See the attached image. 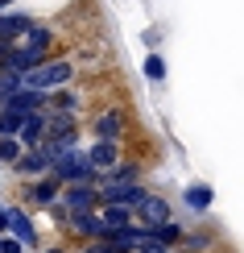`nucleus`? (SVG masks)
<instances>
[{"instance_id":"obj_1","label":"nucleus","mask_w":244,"mask_h":253,"mask_svg":"<svg viewBox=\"0 0 244 253\" xmlns=\"http://www.w3.org/2000/svg\"><path fill=\"white\" fill-rule=\"evenodd\" d=\"M79 67L70 54H50L41 58L34 71H25L21 75V87H37V91H54V87H67V83H75Z\"/></svg>"},{"instance_id":"obj_2","label":"nucleus","mask_w":244,"mask_h":253,"mask_svg":"<svg viewBox=\"0 0 244 253\" xmlns=\"http://www.w3.org/2000/svg\"><path fill=\"white\" fill-rule=\"evenodd\" d=\"M50 174L58 178V183H95V166H91V158H87V150L83 145H75V150H67L58 158L54 166H50Z\"/></svg>"},{"instance_id":"obj_3","label":"nucleus","mask_w":244,"mask_h":253,"mask_svg":"<svg viewBox=\"0 0 244 253\" xmlns=\"http://www.w3.org/2000/svg\"><path fill=\"white\" fill-rule=\"evenodd\" d=\"M58 195H62V183H58L54 174L25 178V187H21V208H29V212H46Z\"/></svg>"},{"instance_id":"obj_4","label":"nucleus","mask_w":244,"mask_h":253,"mask_svg":"<svg viewBox=\"0 0 244 253\" xmlns=\"http://www.w3.org/2000/svg\"><path fill=\"white\" fill-rule=\"evenodd\" d=\"M91 137L95 141H124V137H129V112L116 108V104L100 108L95 121H91Z\"/></svg>"},{"instance_id":"obj_5","label":"nucleus","mask_w":244,"mask_h":253,"mask_svg":"<svg viewBox=\"0 0 244 253\" xmlns=\"http://www.w3.org/2000/svg\"><path fill=\"white\" fill-rule=\"evenodd\" d=\"M4 216H8V228L4 233L8 237H17L25 249H41V233H37V224H34V216H29V208H21V204H4Z\"/></svg>"},{"instance_id":"obj_6","label":"nucleus","mask_w":244,"mask_h":253,"mask_svg":"<svg viewBox=\"0 0 244 253\" xmlns=\"http://www.w3.org/2000/svg\"><path fill=\"white\" fill-rule=\"evenodd\" d=\"M62 233H70L83 245V241H104V220H100V212H67V224H62Z\"/></svg>"},{"instance_id":"obj_7","label":"nucleus","mask_w":244,"mask_h":253,"mask_svg":"<svg viewBox=\"0 0 244 253\" xmlns=\"http://www.w3.org/2000/svg\"><path fill=\"white\" fill-rule=\"evenodd\" d=\"M58 204L67 212H95L100 208V191H95V183H62Z\"/></svg>"},{"instance_id":"obj_8","label":"nucleus","mask_w":244,"mask_h":253,"mask_svg":"<svg viewBox=\"0 0 244 253\" xmlns=\"http://www.w3.org/2000/svg\"><path fill=\"white\" fill-rule=\"evenodd\" d=\"M83 150H87L91 166H95V174H108L112 166L124 158V145H120V141H91V145H83Z\"/></svg>"},{"instance_id":"obj_9","label":"nucleus","mask_w":244,"mask_h":253,"mask_svg":"<svg viewBox=\"0 0 244 253\" xmlns=\"http://www.w3.org/2000/svg\"><path fill=\"white\" fill-rule=\"evenodd\" d=\"M8 170H13L21 183H25V178H41V174H50V158L41 154V145L37 150H21V158L8 166Z\"/></svg>"},{"instance_id":"obj_10","label":"nucleus","mask_w":244,"mask_h":253,"mask_svg":"<svg viewBox=\"0 0 244 253\" xmlns=\"http://www.w3.org/2000/svg\"><path fill=\"white\" fill-rule=\"evenodd\" d=\"M83 91L75 87V83H67V87H54L46 96V108H54V112H70V117H83Z\"/></svg>"},{"instance_id":"obj_11","label":"nucleus","mask_w":244,"mask_h":253,"mask_svg":"<svg viewBox=\"0 0 244 253\" xmlns=\"http://www.w3.org/2000/svg\"><path fill=\"white\" fill-rule=\"evenodd\" d=\"M133 216L141 220V224H162V220H170L174 212H170V199H166V195H157V191H149V195L141 199V204L133 208Z\"/></svg>"},{"instance_id":"obj_12","label":"nucleus","mask_w":244,"mask_h":253,"mask_svg":"<svg viewBox=\"0 0 244 253\" xmlns=\"http://www.w3.org/2000/svg\"><path fill=\"white\" fill-rule=\"evenodd\" d=\"M17 141L25 145V150H37V145L46 141V108H41V112H25V117H21Z\"/></svg>"},{"instance_id":"obj_13","label":"nucleus","mask_w":244,"mask_h":253,"mask_svg":"<svg viewBox=\"0 0 244 253\" xmlns=\"http://www.w3.org/2000/svg\"><path fill=\"white\" fill-rule=\"evenodd\" d=\"M46 96H50V91H37V87H17L13 96L4 100V108H8V112H21V117H25V112H41V108H46Z\"/></svg>"},{"instance_id":"obj_14","label":"nucleus","mask_w":244,"mask_h":253,"mask_svg":"<svg viewBox=\"0 0 244 253\" xmlns=\"http://www.w3.org/2000/svg\"><path fill=\"white\" fill-rule=\"evenodd\" d=\"M182 204H186V212L207 216L211 204H215V187H211V183H190V187H182Z\"/></svg>"},{"instance_id":"obj_15","label":"nucleus","mask_w":244,"mask_h":253,"mask_svg":"<svg viewBox=\"0 0 244 253\" xmlns=\"http://www.w3.org/2000/svg\"><path fill=\"white\" fill-rule=\"evenodd\" d=\"M34 21H37L34 13H21V8H4V13H0V42H17L29 25H34Z\"/></svg>"},{"instance_id":"obj_16","label":"nucleus","mask_w":244,"mask_h":253,"mask_svg":"<svg viewBox=\"0 0 244 253\" xmlns=\"http://www.w3.org/2000/svg\"><path fill=\"white\" fill-rule=\"evenodd\" d=\"M182 233H186V228L178 224L174 216L162 220V224H149V241H153V245H162V249H178V245H182Z\"/></svg>"},{"instance_id":"obj_17","label":"nucleus","mask_w":244,"mask_h":253,"mask_svg":"<svg viewBox=\"0 0 244 253\" xmlns=\"http://www.w3.org/2000/svg\"><path fill=\"white\" fill-rule=\"evenodd\" d=\"M95 212H100V220H104V228H108V233H112V228H124V224H133V208H124V204H100V208H95Z\"/></svg>"},{"instance_id":"obj_18","label":"nucleus","mask_w":244,"mask_h":253,"mask_svg":"<svg viewBox=\"0 0 244 253\" xmlns=\"http://www.w3.org/2000/svg\"><path fill=\"white\" fill-rule=\"evenodd\" d=\"M95 183H141V166H137L133 158H120V162H116L108 174H100Z\"/></svg>"},{"instance_id":"obj_19","label":"nucleus","mask_w":244,"mask_h":253,"mask_svg":"<svg viewBox=\"0 0 244 253\" xmlns=\"http://www.w3.org/2000/svg\"><path fill=\"white\" fill-rule=\"evenodd\" d=\"M215 233H211V228H186L182 233V249L186 253H203V249H215Z\"/></svg>"},{"instance_id":"obj_20","label":"nucleus","mask_w":244,"mask_h":253,"mask_svg":"<svg viewBox=\"0 0 244 253\" xmlns=\"http://www.w3.org/2000/svg\"><path fill=\"white\" fill-rule=\"evenodd\" d=\"M141 71H145V79H149V83H162L166 79V58L157 54V50H149L145 62H141Z\"/></svg>"},{"instance_id":"obj_21","label":"nucleus","mask_w":244,"mask_h":253,"mask_svg":"<svg viewBox=\"0 0 244 253\" xmlns=\"http://www.w3.org/2000/svg\"><path fill=\"white\" fill-rule=\"evenodd\" d=\"M21 150H25V145H21L17 137H0V166H13L21 158Z\"/></svg>"},{"instance_id":"obj_22","label":"nucleus","mask_w":244,"mask_h":253,"mask_svg":"<svg viewBox=\"0 0 244 253\" xmlns=\"http://www.w3.org/2000/svg\"><path fill=\"white\" fill-rule=\"evenodd\" d=\"M17 87H21V75H17V71H8V67H0V108H4V100L13 96Z\"/></svg>"},{"instance_id":"obj_23","label":"nucleus","mask_w":244,"mask_h":253,"mask_svg":"<svg viewBox=\"0 0 244 253\" xmlns=\"http://www.w3.org/2000/svg\"><path fill=\"white\" fill-rule=\"evenodd\" d=\"M17 129H21V112L0 108V137H17Z\"/></svg>"},{"instance_id":"obj_24","label":"nucleus","mask_w":244,"mask_h":253,"mask_svg":"<svg viewBox=\"0 0 244 253\" xmlns=\"http://www.w3.org/2000/svg\"><path fill=\"white\" fill-rule=\"evenodd\" d=\"M141 42H145V50H157V46H162V29H145Z\"/></svg>"},{"instance_id":"obj_25","label":"nucleus","mask_w":244,"mask_h":253,"mask_svg":"<svg viewBox=\"0 0 244 253\" xmlns=\"http://www.w3.org/2000/svg\"><path fill=\"white\" fill-rule=\"evenodd\" d=\"M79 253H112V249H108V241H83Z\"/></svg>"},{"instance_id":"obj_26","label":"nucleus","mask_w":244,"mask_h":253,"mask_svg":"<svg viewBox=\"0 0 244 253\" xmlns=\"http://www.w3.org/2000/svg\"><path fill=\"white\" fill-rule=\"evenodd\" d=\"M37 253H70V249H67V245H41Z\"/></svg>"},{"instance_id":"obj_27","label":"nucleus","mask_w":244,"mask_h":253,"mask_svg":"<svg viewBox=\"0 0 244 253\" xmlns=\"http://www.w3.org/2000/svg\"><path fill=\"white\" fill-rule=\"evenodd\" d=\"M8 228V216H4V199H0V233Z\"/></svg>"},{"instance_id":"obj_28","label":"nucleus","mask_w":244,"mask_h":253,"mask_svg":"<svg viewBox=\"0 0 244 253\" xmlns=\"http://www.w3.org/2000/svg\"><path fill=\"white\" fill-rule=\"evenodd\" d=\"M4 8H17V0H0V13H4Z\"/></svg>"},{"instance_id":"obj_29","label":"nucleus","mask_w":244,"mask_h":253,"mask_svg":"<svg viewBox=\"0 0 244 253\" xmlns=\"http://www.w3.org/2000/svg\"><path fill=\"white\" fill-rule=\"evenodd\" d=\"M133 253H141V249H133Z\"/></svg>"}]
</instances>
